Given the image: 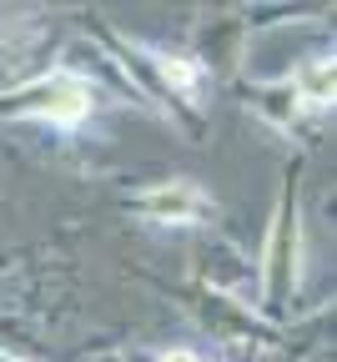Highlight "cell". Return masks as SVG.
<instances>
[{"label": "cell", "mask_w": 337, "mask_h": 362, "mask_svg": "<svg viewBox=\"0 0 337 362\" xmlns=\"http://www.w3.org/2000/svg\"><path fill=\"white\" fill-rule=\"evenodd\" d=\"M186 312H191V322H197L222 352H247V357H267L282 347V327H267L262 317L242 302H232V297H217L207 287H166Z\"/></svg>", "instance_id": "3"}, {"label": "cell", "mask_w": 337, "mask_h": 362, "mask_svg": "<svg viewBox=\"0 0 337 362\" xmlns=\"http://www.w3.org/2000/svg\"><path fill=\"white\" fill-rule=\"evenodd\" d=\"M302 156L287 161L282 187L267 211L262 257H257V317L267 327H292L302 312V282H307V221H302Z\"/></svg>", "instance_id": "1"}, {"label": "cell", "mask_w": 337, "mask_h": 362, "mask_svg": "<svg viewBox=\"0 0 337 362\" xmlns=\"http://www.w3.org/2000/svg\"><path fill=\"white\" fill-rule=\"evenodd\" d=\"M152 362H217V357H207L202 347H191V342H171V347H161Z\"/></svg>", "instance_id": "10"}, {"label": "cell", "mask_w": 337, "mask_h": 362, "mask_svg": "<svg viewBox=\"0 0 337 362\" xmlns=\"http://www.w3.org/2000/svg\"><path fill=\"white\" fill-rule=\"evenodd\" d=\"M121 206L152 226H176V232H202V226H217L222 221V206L207 187L186 176H171V181H156V187H136V192H121Z\"/></svg>", "instance_id": "4"}, {"label": "cell", "mask_w": 337, "mask_h": 362, "mask_svg": "<svg viewBox=\"0 0 337 362\" xmlns=\"http://www.w3.org/2000/svg\"><path fill=\"white\" fill-rule=\"evenodd\" d=\"M56 51H61V35L45 21H21L11 30H0V96L35 81L40 71H51Z\"/></svg>", "instance_id": "5"}, {"label": "cell", "mask_w": 337, "mask_h": 362, "mask_svg": "<svg viewBox=\"0 0 337 362\" xmlns=\"http://www.w3.org/2000/svg\"><path fill=\"white\" fill-rule=\"evenodd\" d=\"M287 86L297 90V101H302V111L312 116H332V101H337V61H332V45H322V51L312 56H302L297 66H292V76H287Z\"/></svg>", "instance_id": "8"}, {"label": "cell", "mask_w": 337, "mask_h": 362, "mask_svg": "<svg viewBox=\"0 0 337 362\" xmlns=\"http://www.w3.org/2000/svg\"><path fill=\"white\" fill-rule=\"evenodd\" d=\"M242 96H247V111L267 126V131H282V136H292L302 131L312 116L302 111L297 101V90L287 86V81H267V86H242Z\"/></svg>", "instance_id": "9"}, {"label": "cell", "mask_w": 337, "mask_h": 362, "mask_svg": "<svg viewBox=\"0 0 337 362\" xmlns=\"http://www.w3.org/2000/svg\"><path fill=\"white\" fill-rule=\"evenodd\" d=\"M197 287L232 297L242 307H257V262L227 237H207L197 247Z\"/></svg>", "instance_id": "6"}, {"label": "cell", "mask_w": 337, "mask_h": 362, "mask_svg": "<svg viewBox=\"0 0 337 362\" xmlns=\"http://www.w3.org/2000/svg\"><path fill=\"white\" fill-rule=\"evenodd\" d=\"M242 45H247V30H242V16L236 11H217L207 21L191 25V40L181 45V51L197 61L212 81H232L236 71H242Z\"/></svg>", "instance_id": "7"}, {"label": "cell", "mask_w": 337, "mask_h": 362, "mask_svg": "<svg viewBox=\"0 0 337 362\" xmlns=\"http://www.w3.org/2000/svg\"><path fill=\"white\" fill-rule=\"evenodd\" d=\"M96 111H101V96L61 66L40 71L35 81L0 96V121H40V126H56V131H81Z\"/></svg>", "instance_id": "2"}]
</instances>
